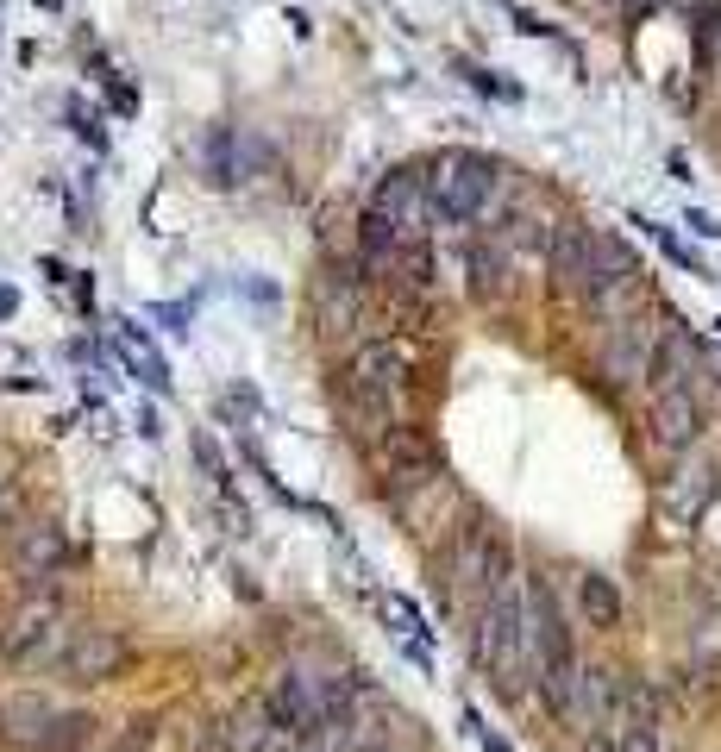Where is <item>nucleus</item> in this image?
<instances>
[{
	"label": "nucleus",
	"mask_w": 721,
	"mask_h": 752,
	"mask_svg": "<svg viewBox=\"0 0 721 752\" xmlns=\"http://www.w3.org/2000/svg\"><path fill=\"white\" fill-rule=\"evenodd\" d=\"M63 533L51 527V521H26L13 533V571L26 577V583H51L57 571H63Z\"/></svg>",
	"instance_id": "10"
},
{
	"label": "nucleus",
	"mask_w": 721,
	"mask_h": 752,
	"mask_svg": "<svg viewBox=\"0 0 721 752\" xmlns=\"http://www.w3.org/2000/svg\"><path fill=\"white\" fill-rule=\"evenodd\" d=\"M195 458H201V470H207V477H214L220 489L232 483V470H226V458H220V445L207 439V433H195Z\"/></svg>",
	"instance_id": "24"
},
{
	"label": "nucleus",
	"mask_w": 721,
	"mask_h": 752,
	"mask_svg": "<svg viewBox=\"0 0 721 752\" xmlns=\"http://www.w3.org/2000/svg\"><path fill=\"white\" fill-rule=\"evenodd\" d=\"M314 326L327 339H345L358 326V276H345V270H327L314 282Z\"/></svg>",
	"instance_id": "12"
},
{
	"label": "nucleus",
	"mask_w": 721,
	"mask_h": 752,
	"mask_svg": "<svg viewBox=\"0 0 721 752\" xmlns=\"http://www.w3.org/2000/svg\"><path fill=\"white\" fill-rule=\"evenodd\" d=\"M51 646H57V608H51V602L26 608V615L7 627V640H0V652L19 658V665H38V658L51 652Z\"/></svg>",
	"instance_id": "14"
},
{
	"label": "nucleus",
	"mask_w": 721,
	"mask_h": 752,
	"mask_svg": "<svg viewBox=\"0 0 721 752\" xmlns=\"http://www.w3.org/2000/svg\"><path fill=\"white\" fill-rule=\"evenodd\" d=\"M63 671H69V684H107V677L126 671V640L107 627H82L63 652Z\"/></svg>",
	"instance_id": "8"
},
{
	"label": "nucleus",
	"mask_w": 721,
	"mask_h": 752,
	"mask_svg": "<svg viewBox=\"0 0 721 752\" xmlns=\"http://www.w3.org/2000/svg\"><path fill=\"white\" fill-rule=\"evenodd\" d=\"M377 458H383V470L395 477V489H414V483H427V477H439V458H433V445L414 433V427H389L383 439H377Z\"/></svg>",
	"instance_id": "9"
},
{
	"label": "nucleus",
	"mask_w": 721,
	"mask_h": 752,
	"mask_svg": "<svg viewBox=\"0 0 721 752\" xmlns=\"http://www.w3.org/2000/svg\"><path fill=\"white\" fill-rule=\"evenodd\" d=\"M709 383V364H703V345L690 333H665L659 339V364H653V389H703Z\"/></svg>",
	"instance_id": "13"
},
{
	"label": "nucleus",
	"mask_w": 721,
	"mask_h": 752,
	"mask_svg": "<svg viewBox=\"0 0 721 752\" xmlns=\"http://www.w3.org/2000/svg\"><path fill=\"white\" fill-rule=\"evenodd\" d=\"M120 345H126V364H132L138 376H145V383H151L157 395H164V389H170V370H164V358H157V351H151L145 326H120Z\"/></svg>",
	"instance_id": "18"
},
{
	"label": "nucleus",
	"mask_w": 721,
	"mask_h": 752,
	"mask_svg": "<svg viewBox=\"0 0 721 752\" xmlns=\"http://www.w3.org/2000/svg\"><path fill=\"white\" fill-rule=\"evenodd\" d=\"M370 214H383L395 232H402V245H421V232L433 220V195H427V170H395L383 188H377V201H370Z\"/></svg>",
	"instance_id": "5"
},
{
	"label": "nucleus",
	"mask_w": 721,
	"mask_h": 752,
	"mask_svg": "<svg viewBox=\"0 0 721 752\" xmlns=\"http://www.w3.org/2000/svg\"><path fill=\"white\" fill-rule=\"evenodd\" d=\"M88 740H95V715L69 709V715H57V721H51V734L38 740V752H76V746H88Z\"/></svg>",
	"instance_id": "20"
},
{
	"label": "nucleus",
	"mask_w": 721,
	"mask_h": 752,
	"mask_svg": "<svg viewBox=\"0 0 721 752\" xmlns=\"http://www.w3.org/2000/svg\"><path fill=\"white\" fill-rule=\"evenodd\" d=\"M615 752H659L653 727H634V734H615Z\"/></svg>",
	"instance_id": "25"
},
{
	"label": "nucleus",
	"mask_w": 721,
	"mask_h": 752,
	"mask_svg": "<svg viewBox=\"0 0 721 752\" xmlns=\"http://www.w3.org/2000/svg\"><path fill=\"white\" fill-rule=\"evenodd\" d=\"M458 496H452V483H446V470L439 477H427V483H414V489H395V508H402V521L414 527V533H433L439 521H446V508H452Z\"/></svg>",
	"instance_id": "15"
},
{
	"label": "nucleus",
	"mask_w": 721,
	"mask_h": 752,
	"mask_svg": "<svg viewBox=\"0 0 721 752\" xmlns=\"http://www.w3.org/2000/svg\"><path fill=\"white\" fill-rule=\"evenodd\" d=\"M577 596H584V615H590V627H615L621 621V590L602 571H590V577H577Z\"/></svg>",
	"instance_id": "17"
},
{
	"label": "nucleus",
	"mask_w": 721,
	"mask_h": 752,
	"mask_svg": "<svg viewBox=\"0 0 721 752\" xmlns=\"http://www.w3.org/2000/svg\"><path fill=\"white\" fill-rule=\"evenodd\" d=\"M471 652L502 690H521V677H533V627H527V590L521 583L490 590V602L477 608V627H471Z\"/></svg>",
	"instance_id": "1"
},
{
	"label": "nucleus",
	"mask_w": 721,
	"mask_h": 752,
	"mask_svg": "<svg viewBox=\"0 0 721 752\" xmlns=\"http://www.w3.org/2000/svg\"><path fill=\"white\" fill-rule=\"evenodd\" d=\"M690 658H696V665H715V658H721V615H715V608L690 627Z\"/></svg>",
	"instance_id": "22"
},
{
	"label": "nucleus",
	"mask_w": 721,
	"mask_h": 752,
	"mask_svg": "<svg viewBox=\"0 0 721 752\" xmlns=\"http://www.w3.org/2000/svg\"><path fill=\"white\" fill-rule=\"evenodd\" d=\"M596 239L602 232L596 226H584V220H558V232H552V282L565 295H577V301H590V276H596Z\"/></svg>",
	"instance_id": "6"
},
{
	"label": "nucleus",
	"mask_w": 721,
	"mask_h": 752,
	"mask_svg": "<svg viewBox=\"0 0 721 752\" xmlns=\"http://www.w3.org/2000/svg\"><path fill=\"white\" fill-rule=\"evenodd\" d=\"M57 715L63 709H51V696H38V690H7L0 696V734L13 746H26V752H38V740L51 734Z\"/></svg>",
	"instance_id": "11"
},
{
	"label": "nucleus",
	"mask_w": 721,
	"mask_h": 752,
	"mask_svg": "<svg viewBox=\"0 0 721 752\" xmlns=\"http://www.w3.org/2000/svg\"><path fill=\"white\" fill-rule=\"evenodd\" d=\"M690 226H696V232H709V239H721V220H709V214H690Z\"/></svg>",
	"instance_id": "26"
},
{
	"label": "nucleus",
	"mask_w": 721,
	"mask_h": 752,
	"mask_svg": "<svg viewBox=\"0 0 721 752\" xmlns=\"http://www.w3.org/2000/svg\"><path fill=\"white\" fill-rule=\"evenodd\" d=\"M653 364H659V333L640 314H627V320H615L609 333H602V376H609L615 389H634L640 376H653Z\"/></svg>",
	"instance_id": "4"
},
{
	"label": "nucleus",
	"mask_w": 721,
	"mask_h": 752,
	"mask_svg": "<svg viewBox=\"0 0 721 752\" xmlns=\"http://www.w3.org/2000/svg\"><path fill=\"white\" fill-rule=\"evenodd\" d=\"M709 496H715V470L703 464V470H678V477L665 483V508L678 514V521H696V514L709 508Z\"/></svg>",
	"instance_id": "16"
},
{
	"label": "nucleus",
	"mask_w": 721,
	"mask_h": 752,
	"mask_svg": "<svg viewBox=\"0 0 721 752\" xmlns=\"http://www.w3.org/2000/svg\"><path fill=\"white\" fill-rule=\"evenodd\" d=\"M402 351L395 345H364L352 370H345V395H352V408L364 420V433H389L395 427V402H402Z\"/></svg>",
	"instance_id": "3"
},
{
	"label": "nucleus",
	"mask_w": 721,
	"mask_h": 752,
	"mask_svg": "<svg viewBox=\"0 0 721 752\" xmlns=\"http://www.w3.org/2000/svg\"><path fill=\"white\" fill-rule=\"evenodd\" d=\"M496 182L502 170L483 151H439L427 163V195H433V220H446V226H464V220H477L483 207H490L496 195Z\"/></svg>",
	"instance_id": "2"
},
{
	"label": "nucleus",
	"mask_w": 721,
	"mask_h": 752,
	"mask_svg": "<svg viewBox=\"0 0 721 752\" xmlns=\"http://www.w3.org/2000/svg\"><path fill=\"white\" fill-rule=\"evenodd\" d=\"M389 276H395V289H402V295H427L433 289V251L427 245H402V251H395V264H389Z\"/></svg>",
	"instance_id": "19"
},
{
	"label": "nucleus",
	"mask_w": 721,
	"mask_h": 752,
	"mask_svg": "<svg viewBox=\"0 0 721 752\" xmlns=\"http://www.w3.org/2000/svg\"><path fill=\"white\" fill-rule=\"evenodd\" d=\"M646 433H653L659 452H690L696 433H703V395H696V389H653Z\"/></svg>",
	"instance_id": "7"
},
{
	"label": "nucleus",
	"mask_w": 721,
	"mask_h": 752,
	"mask_svg": "<svg viewBox=\"0 0 721 752\" xmlns=\"http://www.w3.org/2000/svg\"><path fill=\"white\" fill-rule=\"evenodd\" d=\"M471 289L477 295H502L508 282H502V245H477L471 251Z\"/></svg>",
	"instance_id": "21"
},
{
	"label": "nucleus",
	"mask_w": 721,
	"mask_h": 752,
	"mask_svg": "<svg viewBox=\"0 0 721 752\" xmlns=\"http://www.w3.org/2000/svg\"><path fill=\"white\" fill-rule=\"evenodd\" d=\"M207 182H239V170H232V132H214L207 138Z\"/></svg>",
	"instance_id": "23"
}]
</instances>
